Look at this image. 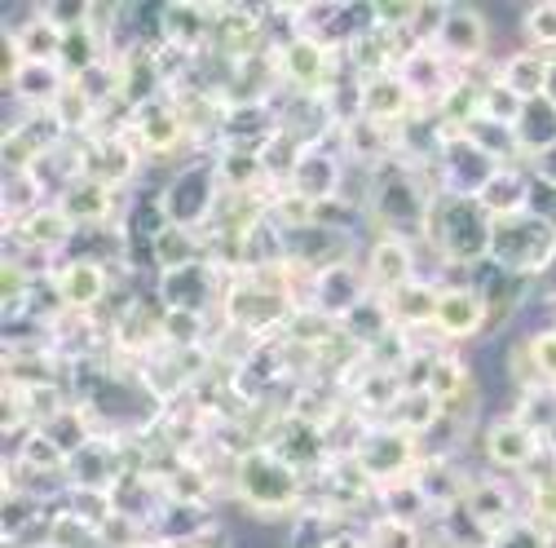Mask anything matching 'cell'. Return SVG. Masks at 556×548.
Returning a JSON list of instances; mask_svg holds the SVG:
<instances>
[{
  "label": "cell",
  "instance_id": "obj_30",
  "mask_svg": "<svg viewBox=\"0 0 556 548\" xmlns=\"http://www.w3.org/2000/svg\"><path fill=\"white\" fill-rule=\"evenodd\" d=\"M393 332H397V323H393V310H389V301L380 292H371L354 314L340 319V336L350 340L354 350H363V354H371L380 340H389Z\"/></svg>",
  "mask_w": 556,
  "mask_h": 548
},
{
  "label": "cell",
  "instance_id": "obj_36",
  "mask_svg": "<svg viewBox=\"0 0 556 548\" xmlns=\"http://www.w3.org/2000/svg\"><path fill=\"white\" fill-rule=\"evenodd\" d=\"M513 133H517V147H521V160L526 164L539 160L543 151H552L556 147V102L552 98L526 102L521 115H517V124H513Z\"/></svg>",
  "mask_w": 556,
  "mask_h": 548
},
{
  "label": "cell",
  "instance_id": "obj_53",
  "mask_svg": "<svg viewBox=\"0 0 556 548\" xmlns=\"http://www.w3.org/2000/svg\"><path fill=\"white\" fill-rule=\"evenodd\" d=\"M62 36L66 32H76V27H85L89 23V14H93V0H40L36 5Z\"/></svg>",
  "mask_w": 556,
  "mask_h": 548
},
{
  "label": "cell",
  "instance_id": "obj_15",
  "mask_svg": "<svg viewBox=\"0 0 556 548\" xmlns=\"http://www.w3.org/2000/svg\"><path fill=\"white\" fill-rule=\"evenodd\" d=\"M76 226L66 222V213L58 209V203H40L36 213H27L23 222L5 226V252H18V257H45V261H58L72 252L76 244Z\"/></svg>",
  "mask_w": 556,
  "mask_h": 548
},
{
  "label": "cell",
  "instance_id": "obj_38",
  "mask_svg": "<svg viewBox=\"0 0 556 548\" xmlns=\"http://www.w3.org/2000/svg\"><path fill=\"white\" fill-rule=\"evenodd\" d=\"M344 526H354V522H350V518H340L336 509L305 505V509L288 522V548H327Z\"/></svg>",
  "mask_w": 556,
  "mask_h": 548
},
{
  "label": "cell",
  "instance_id": "obj_28",
  "mask_svg": "<svg viewBox=\"0 0 556 548\" xmlns=\"http://www.w3.org/2000/svg\"><path fill=\"white\" fill-rule=\"evenodd\" d=\"M477 203L485 209V217H491V222L530 213V169H526V164H504L491 182L481 186Z\"/></svg>",
  "mask_w": 556,
  "mask_h": 548
},
{
  "label": "cell",
  "instance_id": "obj_21",
  "mask_svg": "<svg viewBox=\"0 0 556 548\" xmlns=\"http://www.w3.org/2000/svg\"><path fill=\"white\" fill-rule=\"evenodd\" d=\"M213 23H217V0H164V45L186 58L213 53Z\"/></svg>",
  "mask_w": 556,
  "mask_h": 548
},
{
  "label": "cell",
  "instance_id": "obj_39",
  "mask_svg": "<svg viewBox=\"0 0 556 548\" xmlns=\"http://www.w3.org/2000/svg\"><path fill=\"white\" fill-rule=\"evenodd\" d=\"M207 257V239L199 231H186V226H168L155 244H151V265L155 274L164 270H181V265H194Z\"/></svg>",
  "mask_w": 556,
  "mask_h": 548
},
{
  "label": "cell",
  "instance_id": "obj_8",
  "mask_svg": "<svg viewBox=\"0 0 556 548\" xmlns=\"http://www.w3.org/2000/svg\"><path fill=\"white\" fill-rule=\"evenodd\" d=\"M500 169H504V164L485 155L468 133H446L442 147H438V160L429 164L438 195H464V199H477L481 186L491 182Z\"/></svg>",
  "mask_w": 556,
  "mask_h": 548
},
{
  "label": "cell",
  "instance_id": "obj_44",
  "mask_svg": "<svg viewBox=\"0 0 556 548\" xmlns=\"http://www.w3.org/2000/svg\"><path fill=\"white\" fill-rule=\"evenodd\" d=\"M389 425H397V429H406V434H415L420 438L425 429H433L438 421H442V402L429 394V389H406L402 398H397V407L384 416Z\"/></svg>",
  "mask_w": 556,
  "mask_h": 548
},
{
  "label": "cell",
  "instance_id": "obj_4",
  "mask_svg": "<svg viewBox=\"0 0 556 548\" xmlns=\"http://www.w3.org/2000/svg\"><path fill=\"white\" fill-rule=\"evenodd\" d=\"M222 182L213 169V155H194L186 164H177L164 182H160V203H164V217L168 226H186V231H207L222 209Z\"/></svg>",
  "mask_w": 556,
  "mask_h": 548
},
{
  "label": "cell",
  "instance_id": "obj_12",
  "mask_svg": "<svg viewBox=\"0 0 556 548\" xmlns=\"http://www.w3.org/2000/svg\"><path fill=\"white\" fill-rule=\"evenodd\" d=\"M128 137L137 142V151H142L147 160L164 164L173 155H181V147H194V137H190V124L177 107L173 94L147 102V107H137L132 120H128Z\"/></svg>",
  "mask_w": 556,
  "mask_h": 548
},
{
  "label": "cell",
  "instance_id": "obj_35",
  "mask_svg": "<svg viewBox=\"0 0 556 548\" xmlns=\"http://www.w3.org/2000/svg\"><path fill=\"white\" fill-rule=\"evenodd\" d=\"M495 76L521 98V102H534L547 94V53L539 49H513L495 62Z\"/></svg>",
  "mask_w": 556,
  "mask_h": 548
},
{
  "label": "cell",
  "instance_id": "obj_2",
  "mask_svg": "<svg viewBox=\"0 0 556 548\" xmlns=\"http://www.w3.org/2000/svg\"><path fill=\"white\" fill-rule=\"evenodd\" d=\"M230 500L261 522H292L309 505V477L288 464L269 443H256L226 469Z\"/></svg>",
  "mask_w": 556,
  "mask_h": 548
},
{
  "label": "cell",
  "instance_id": "obj_54",
  "mask_svg": "<svg viewBox=\"0 0 556 548\" xmlns=\"http://www.w3.org/2000/svg\"><path fill=\"white\" fill-rule=\"evenodd\" d=\"M485 548H556V539H552L547 531H539L530 518H521V522H513L508 531H500Z\"/></svg>",
  "mask_w": 556,
  "mask_h": 548
},
{
  "label": "cell",
  "instance_id": "obj_37",
  "mask_svg": "<svg viewBox=\"0 0 556 548\" xmlns=\"http://www.w3.org/2000/svg\"><path fill=\"white\" fill-rule=\"evenodd\" d=\"M213 340H217L213 314L160 310V350H199V346H213Z\"/></svg>",
  "mask_w": 556,
  "mask_h": 548
},
{
  "label": "cell",
  "instance_id": "obj_50",
  "mask_svg": "<svg viewBox=\"0 0 556 548\" xmlns=\"http://www.w3.org/2000/svg\"><path fill=\"white\" fill-rule=\"evenodd\" d=\"M521 98L491 72V80H485V89H481V115L477 120H495V124H504V128H513L517 124V115H521Z\"/></svg>",
  "mask_w": 556,
  "mask_h": 548
},
{
  "label": "cell",
  "instance_id": "obj_47",
  "mask_svg": "<svg viewBox=\"0 0 556 548\" xmlns=\"http://www.w3.org/2000/svg\"><path fill=\"white\" fill-rule=\"evenodd\" d=\"M40 203H49V190L40 186L36 173H18V177H5L0 186V213H5V226L23 222L27 213H36Z\"/></svg>",
  "mask_w": 556,
  "mask_h": 548
},
{
  "label": "cell",
  "instance_id": "obj_7",
  "mask_svg": "<svg viewBox=\"0 0 556 548\" xmlns=\"http://www.w3.org/2000/svg\"><path fill=\"white\" fill-rule=\"evenodd\" d=\"M556 257V226L539 222L534 213L521 217H504L495 222V239H491V261H500L504 270L521 274V279H539L543 265Z\"/></svg>",
  "mask_w": 556,
  "mask_h": 548
},
{
  "label": "cell",
  "instance_id": "obj_60",
  "mask_svg": "<svg viewBox=\"0 0 556 548\" xmlns=\"http://www.w3.org/2000/svg\"><path fill=\"white\" fill-rule=\"evenodd\" d=\"M543 98L556 102V53H547V94H543Z\"/></svg>",
  "mask_w": 556,
  "mask_h": 548
},
{
  "label": "cell",
  "instance_id": "obj_45",
  "mask_svg": "<svg viewBox=\"0 0 556 548\" xmlns=\"http://www.w3.org/2000/svg\"><path fill=\"white\" fill-rule=\"evenodd\" d=\"M58 505L72 513V518H80L89 531H102V526L119 513L115 491H98V487H66V491L58 496Z\"/></svg>",
  "mask_w": 556,
  "mask_h": 548
},
{
  "label": "cell",
  "instance_id": "obj_26",
  "mask_svg": "<svg viewBox=\"0 0 556 548\" xmlns=\"http://www.w3.org/2000/svg\"><path fill=\"white\" fill-rule=\"evenodd\" d=\"M485 319H491V306H485L472 288H455V292H442V306H438V319L433 327L459 346V340H485Z\"/></svg>",
  "mask_w": 556,
  "mask_h": 548
},
{
  "label": "cell",
  "instance_id": "obj_43",
  "mask_svg": "<svg viewBox=\"0 0 556 548\" xmlns=\"http://www.w3.org/2000/svg\"><path fill=\"white\" fill-rule=\"evenodd\" d=\"M513 416L534 429L543 443L556 438V385H534V389H521L517 402H513Z\"/></svg>",
  "mask_w": 556,
  "mask_h": 548
},
{
  "label": "cell",
  "instance_id": "obj_32",
  "mask_svg": "<svg viewBox=\"0 0 556 548\" xmlns=\"http://www.w3.org/2000/svg\"><path fill=\"white\" fill-rule=\"evenodd\" d=\"M384 301H389L393 323H397L402 332H410V327H433L438 306H442V288H438V279L420 274V279H410L406 288H397V292L384 297Z\"/></svg>",
  "mask_w": 556,
  "mask_h": 548
},
{
  "label": "cell",
  "instance_id": "obj_56",
  "mask_svg": "<svg viewBox=\"0 0 556 548\" xmlns=\"http://www.w3.org/2000/svg\"><path fill=\"white\" fill-rule=\"evenodd\" d=\"M371 10H376V27L406 32L410 18H415V0H380V5H371Z\"/></svg>",
  "mask_w": 556,
  "mask_h": 548
},
{
  "label": "cell",
  "instance_id": "obj_49",
  "mask_svg": "<svg viewBox=\"0 0 556 548\" xmlns=\"http://www.w3.org/2000/svg\"><path fill=\"white\" fill-rule=\"evenodd\" d=\"M521 36L526 49L556 53V0H534V5L521 10Z\"/></svg>",
  "mask_w": 556,
  "mask_h": 548
},
{
  "label": "cell",
  "instance_id": "obj_10",
  "mask_svg": "<svg viewBox=\"0 0 556 548\" xmlns=\"http://www.w3.org/2000/svg\"><path fill=\"white\" fill-rule=\"evenodd\" d=\"M151 160L137 151V142L128 133H93V137H80V177L89 182H102L111 190H132L142 186V169Z\"/></svg>",
  "mask_w": 556,
  "mask_h": 548
},
{
  "label": "cell",
  "instance_id": "obj_48",
  "mask_svg": "<svg viewBox=\"0 0 556 548\" xmlns=\"http://www.w3.org/2000/svg\"><path fill=\"white\" fill-rule=\"evenodd\" d=\"M363 535L371 548H429V526H415V522H397L384 513H371L363 522Z\"/></svg>",
  "mask_w": 556,
  "mask_h": 548
},
{
  "label": "cell",
  "instance_id": "obj_16",
  "mask_svg": "<svg viewBox=\"0 0 556 548\" xmlns=\"http://www.w3.org/2000/svg\"><path fill=\"white\" fill-rule=\"evenodd\" d=\"M491 40L495 36H491V18H485V10L451 5L433 49H442V58L451 66H459V72H477V66H485V58H491Z\"/></svg>",
  "mask_w": 556,
  "mask_h": 548
},
{
  "label": "cell",
  "instance_id": "obj_1",
  "mask_svg": "<svg viewBox=\"0 0 556 548\" xmlns=\"http://www.w3.org/2000/svg\"><path fill=\"white\" fill-rule=\"evenodd\" d=\"M433 173L429 164H410L402 155H389L384 164L367 169V190H363V213L376 235H397L410 244H425L429 209H433Z\"/></svg>",
  "mask_w": 556,
  "mask_h": 548
},
{
  "label": "cell",
  "instance_id": "obj_18",
  "mask_svg": "<svg viewBox=\"0 0 556 548\" xmlns=\"http://www.w3.org/2000/svg\"><path fill=\"white\" fill-rule=\"evenodd\" d=\"M397 76H402V85L410 89L415 107H420L425 115H433L438 102L455 89V80H459L464 72L442 58V49H433V45H415V49H406V58L397 62Z\"/></svg>",
  "mask_w": 556,
  "mask_h": 548
},
{
  "label": "cell",
  "instance_id": "obj_24",
  "mask_svg": "<svg viewBox=\"0 0 556 548\" xmlns=\"http://www.w3.org/2000/svg\"><path fill=\"white\" fill-rule=\"evenodd\" d=\"M213 526H222L217 505H181V500H164L160 513L151 518L147 535H155V539H164V544H173V548H186V544L203 539Z\"/></svg>",
  "mask_w": 556,
  "mask_h": 548
},
{
  "label": "cell",
  "instance_id": "obj_25",
  "mask_svg": "<svg viewBox=\"0 0 556 548\" xmlns=\"http://www.w3.org/2000/svg\"><path fill=\"white\" fill-rule=\"evenodd\" d=\"M415 115H425V111L415 107V98H410V89L402 85L397 72H384V76L363 80V120H376L384 128H402Z\"/></svg>",
  "mask_w": 556,
  "mask_h": 548
},
{
  "label": "cell",
  "instance_id": "obj_42",
  "mask_svg": "<svg viewBox=\"0 0 556 548\" xmlns=\"http://www.w3.org/2000/svg\"><path fill=\"white\" fill-rule=\"evenodd\" d=\"M376 513L397 518V522H415V526H429L433 522V509L420 496V487H415V477H402V483L380 487L376 491Z\"/></svg>",
  "mask_w": 556,
  "mask_h": 548
},
{
  "label": "cell",
  "instance_id": "obj_23",
  "mask_svg": "<svg viewBox=\"0 0 556 548\" xmlns=\"http://www.w3.org/2000/svg\"><path fill=\"white\" fill-rule=\"evenodd\" d=\"M119 434H98L89 447H80L66 460V487H98V491H115L119 487Z\"/></svg>",
  "mask_w": 556,
  "mask_h": 548
},
{
  "label": "cell",
  "instance_id": "obj_3",
  "mask_svg": "<svg viewBox=\"0 0 556 548\" xmlns=\"http://www.w3.org/2000/svg\"><path fill=\"white\" fill-rule=\"evenodd\" d=\"M495 222L485 217L477 199L464 195H433L429 226H425V248L446 261V265H477L491 257Z\"/></svg>",
  "mask_w": 556,
  "mask_h": 548
},
{
  "label": "cell",
  "instance_id": "obj_57",
  "mask_svg": "<svg viewBox=\"0 0 556 548\" xmlns=\"http://www.w3.org/2000/svg\"><path fill=\"white\" fill-rule=\"evenodd\" d=\"M534 297H539L543 306H552V310H556V257L543 265V274L534 279Z\"/></svg>",
  "mask_w": 556,
  "mask_h": 548
},
{
  "label": "cell",
  "instance_id": "obj_63",
  "mask_svg": "<svg viewBox=\"0 0 556 548\" xmlns=\"http://www.w3.org/2000/svg\"><path fill=\"white\" fill-rule=\"evenodd\" d=\"M552 327H556V314H552Z\"/></svg>",
  "mask_w": 556,
  "mask_h": 548
},
{
  "label": "cell",
  "instance_id": "obj_40",
  "mask_svg": "<svg viewBox=\"0 0 556 548\" xmlns=\"http://www.w3.org/2000/svg\"><path fill=\"white\" fill-rule=\"evenodd\" d=\"M102 58H111V40H106L93 23H85V27H76V32L62 36V58H58V62H62V72L72 76V80L85 76L89 66H98Z\"/></svg>",
  "mask_w": 556,
  "mask_h": 548
},
{
  "label": "cell",
  "instance_id": "obj_17",
  "mask_svg": "<svg viewBox=\"0 0 556 548\" xmlns=\"http://www.w3.org/2000/svg\"><path fill=\"white\" fill-rule=\"evenodd\" d=\"M371 297L367 288V274H363V261L350 257V261H336L327 270H318L314 279H309V292H305V306H314L318 314L327 319H344V314H354L363 301Z\"/></svg>",
  "mask_w": 556,
  "mask_h": 548
},
{
  "label": "cell",
  "instance_id": "obj_62",
  "mask_svg": "<svg viewBox=\"0 0 556 548\" xmlns=\"http://www.w3.org/2000/svg\"><path fill=\"white\" fill-rule=\"evenodd\" d=\"M429 548H459V544H442V539H429Z\"/></svg>",
  "mask_w": 556,
  "mask_h": 548
},
{
  "label": "cell",
  "instance_id": "obj_58",
  "mask_svg": "<svg viewBox=\"0 0 556 548\" xmlns=\"http://www.w3.org/2000/svg\"><path fill=\"white\" fill-rule=\"evenodd\" d=\"M526 169H530V173H534L539 182H547V186H556V147H552V151H543L539 160H530Z\"/></svg>",
  "mask_w": 556,
  "mask_h": 548
},
{
  "label": "cell",
  "instance_id": "obj_9",
  "mask_svg": "<svg viewBox=\"0 0 556 548\" xmlns=\"http://www.w3.org/2000/svg\"><path fill=\"white\" fill-rule=\"evenodd\" d=\"M49 279L58 288L62 310L72 314H106L111 297H115V270L93 261V257H58L49 265Z\"/></svg>",
  "mask_w": 556,
  "mask_h": 548
},
{
  "label": "cell",
  "instance_id": "obj_31",
  "mask_svg": "<svg viewBox=\"0 0 556 548\" xmlns=\"http://www.w3.org/2000/svg\"><path fill=\"white\" fill-rule=\"evenodd\" d=\"M389 155H397V128H384L376 120H350L344 124V160L354 169H376Z\"/></svg>",
  "mask_w": 556,
  "mask_h": 548
},
{
  "label": "cell",
  "instance_id": "obj_29",
  "mask_svg": "<svg viewBox=\"0 0 556 548\" xmlns=\"http://www.w3.org/2000/svg\"><path fill=\"white\" fill-rule=\"evenodd\" d=\"M213 169L226 195H269V177L261 164V151L243 147H213Z\"/></svg>",
  "mask_w": 556,
  "mask_h": 548
},
{
  "label": "cell",
  "instance_id": "obj_52",
  "mask_svg": "<svg viewBox=\"0 0 556 548\" xmlns=\"http://www.w3.org/2000/svg\"><path fill=\"white\" fill-rule=\"evenodd\" d=\"M504 372H508V381L517 385V394H521V389H534V385H547L543 372H539L534 359H530L526 336H513V340H508V363H504Z\"/></svg>",
  "mask_w": 556,
  "mask_h": 548
},
{
  "label": "cell",
  "instance_id": "obj_11",
  "mask_svg": "<svg viewBox=\"0 0 556 548\" xmlns=\"http://www.w3.org/2000/svg\"><path fill=\"white\" fill-rule=\"evenodd\" d=\"M226 279L230 274L213 261V257H203L194 265H181V270H164L155 274V301L164 310H194V314H217L222 306V292H226Z\"/></svg>",
  "mask_w": 556,
  "mask_h": 548
},
{
  "label": "cell",
  "instance_id": "obj_34",
  "mask_svg": "<svg viewBox=\"0 0 556 548\" xmlns=\"http://www.w3.org/2000/svg\"><path fill=\"white\" fill-rule=\"evenodd\" d=\"M5 460L18 464L23 473H36V477H66V456L58 451V443L45 429H23L18 438H10Z\"/></svg>",
  "mask_w": 556,
  "mask_h": 548
},
{
  "label": "cell",
  "instance_id": "obj_5",
  "mask_svg": "<svg viewBox=\"0 0 556 548\" xmlns=\"http://www.w3.org/2000/svg\"><path fill=\"white\" fill-rule=\"evenodd\" d=\"M274 72L288 98H318L340 72H344V53L327 49L323 40L305 36L301 27L283 40H274Z\"/></svg>",
  "mask_w": 556,
  "mask_h": 548
},
{
  "label": "cell",
  "instance_id": "obj_61",
  "mask_svg": "<svg viewBox=\"0 0 556 548\" xmlns=\"http://www.w3.org/2000/svg\"><path fill=\"white\" fill-rule=\"evenodd\" d=\"M132 548H173V544H164V539H155V535H142V539H137Z\"/></svg>",
  "mask_w": 556,
  "mask_h": 548
},
{
  "label": "cell",
  "instance_id": "obj_55",
  "mask_svg": "<svg viewBox=\"0 0 556 548\" xmlns=\"http://www.w3.org/2000/svg\"><path fill=\"white\" fill-rule=\"evenodd\" d=\"M526 346H530V359H534V368L543 372V381L556 385V327L526 332Z\"/></svg>",
  "mask_w": 556,
  "mask_h": 548
},
{
  "label": "cell",
  "instance_id": "obj_27",
  "mask_svg": "<svg viewBox=\"0 0 556 548\" xmlns=\"http://www.w3.org/2000/svg\"><path fill=\"white\" fill-rule=\"evenodd\" d=\"M66 76L58 62H23V72L14 76V85H5V102L23 107V111H49L58 102V94L66 89Z\"/></svg>",
  "mask_w": 556,
  "mask_h": 548
},
{
  "label": "cell",
  "instance_id": "obj_22",
  "mask_svg": "<svg viewBox=\"0 0 556 548\" xmlns=\"http://www.w3.org/2000/svg\"><path fill=\"white\" fill-rule=\"evenodd\" d=\"M410 477H415V487H420V496L429 500V509L438 518V513H446V509L468 500V487H472L477 473H468L459 464V456H425L420 464H415Z\"/></svg>",
  "mask_w": 556,
  "mask_h": 548
},
{
  "label": "cell",
  "instance_id": "obj_33",
  "mask_svg": "<svg viewBox=\"0 0 556 548\" xmlns=\"http://www.w3.org/2000/svg\"><path fill=\"white\" fill-rule=\"evenodd\" d=\"M5 36L14 40V49L23 53V62H58L62 58V32L31 5L23 23L5 18ZM62 66V62H58Z\"/></svg>",
  "mask_w": 556,
  "mask_h": 548
},
{
  "label": "cell",
  "instance_id": "obj_6",
  "mask_svg": "<svg viewBox=\"0 0 556 548\" xmlns=\"http://www.w3.org/2000/svg\"><path fill=\"white\" fill-rule=\"evenodd\" d=\"M350 456L367 469L376 487H389V483H402V477L415 473V464H420V438L389 425V421H371L358 429Z\"/></svg>",
  "mask_w": 556,
  "mask_h": 548
},
{
  "label": "cell",
  "instance_id": "obj_14",
  "mask_svg": "<svg viewBox=\"0 0 556 548\" xmlns=\"http://www.w3.org/2000/svg\"><path fill=\"white\" fill-rule=\"evenodd\" d=\"M477 447H481V460L491 464L495 473H513V477H526V469L543 456V438L534 429H526L513 411H504V416L485 421V429L477 434Z\"/></svg>",
  "mask_w": 556,
  "mask_h": 548
},
{
  "label": "cell",
  "instance_id": "obj_46",
  "mask_svg": "<svg viewBox=\"0 0 556 548\" xmlns=\"http://www.w3.org/2000/svg\"><path fill=\"white\" fill-rule=\"evenodd\" d=\"M477 376H472V368L464 363V354L459 350H446V354H438V359H429V376H425V389L446 407L455 394H464L468 385H472Z\"/></svg>",
  "mask_w": 556,
  "mask_h": 548
},
{
  "label": "cell",
  "instance_id": "obj_59",
  "mask_svg": "<svg viewBox=\"0 0 556 548\" xmlns=\"http://www.w3.org/2000/svg\"><path fill=\"white\" fill-rule=\"evenodd\" d=\"M327 548H371V544H367L363 526H344V531H340V535H336Z\"/></svg>",
  "mask_w": 556,
  "mask_h": 548
},
{
  "label": "cell",
  "instance_id": "obj_51",
  "mask_svg": "<svg viewBox=\"0 0 556 548\" xmlns=\"http://www.w3.org/2000/svg\"><path fill=\"white\" fill-rule=\"evenodd\" d=\"M446 10H451L446 0H415V18L406 27V40L410 45H433L442 23H446Z\"/></svg>",
  "mask_w": 556,
  "mask_h": 548
},
{
  "label": "cell",
  "instance_id": "obj_20",
  "mask_svg": "<svg viewBox=\"0 0 556 548\" xmlns=\"http://www.w3.org/2000/svg\"><path fill=\"white\" fill-rule=\"evenodd\" d=\"M124 190H111L102 182H89V177H76L72 186L58 190V209L66 213L76 231H98V226H115L124 217Z\"/></svg>",
  "mask_w": 556,
  "mask_h": 548
},
{
  "label": "cell",
  "instance_id": "obj_19",
  "mask_svg": "<svg viewBox=\"0 0 556 548\" xmlns=\"http://www.w3.org/2000/svg\"><path fill=\"white\" fill-rule=\"evenodd\" d=\"M464 509L477 518V526L485 535L495 539L500 531H508L513 522L526 518V496H517V487L508 483V477H500V473H477L472 487H468Z\"/></svg>",
  "mask_w": 556,
  "mask_h": 548
},
{
  "label": "cell",
  "instance_id": "obj_41",
  "mask_svg": "<svg viewBox=\"0 0 556 548\" xmlns=\"http://www.w3.org/2000/svg\"><path fill=\"white\" fill-rule=\"evenodd\" d=\"M283 340H292V346H301V350H314V354H327L340 340V323L318 314L314 306H296V314L283 327Z\"/></svg>",
  "mask_w": 556,
  "mask_h": 548
},
{
  "label": "cell",
  "instance_id": "obj_13",
  "mask_svg": "<svg viewBox=\"0 0 556 548\" xmlns=\"http://www.w3.org/2000/svg\"><path fill=\"white\" fill-rule=\"evenodd\" d=\"M420 248L425 244H410L397 235H371L363 244V274H367V288L380 297H393L397 288H406L410 279H420Z\"/></svg>",
  "mask_w": 556,
  "mask_h": 548
}]
</instances>
